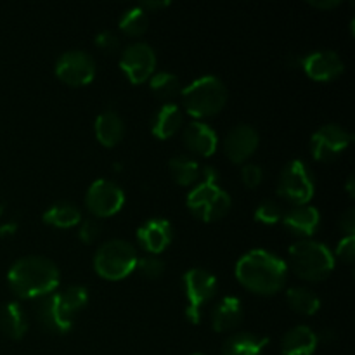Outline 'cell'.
<instances>
[{
    "label": "cell",
    "instance_id": "e575fe53",
    "mask_svg": "<svg viewBox=\"0 0 355 355\" xmlns=\"http://www.w3.org/2000/svg\"><path fill=\"white\" fill-rule=\"evenodd\" d=\"M336 257L342 259L345 263H349V266H352L355 257V236H345V238L338 243Z\"/></svg>",
    "mask_w": 355,
    "mask_h": 355
},
{
    "label": "cell",
    "instance_id": "d590c367",
    "mask_svg": "<svg viewBox=\"0 0 355 355\" xmlns=\"http://www.w3.org/2000/svg\"><path fill=\"white\" fill-rule=\"evenodd\" d=\"M340 227H342V231L345 232L347 236H354V232H355V210L354 208H349V210L342 215V218H340Z\"/></svg>",
    "mask_w": 355,
    "mask_h": 355
},
{
    "label": "cell",
    "instance_id": "4fadbf2b",
    "mask_svg": "<svg viewBox=\"0 0 355 355\" xmlns=\"http://www.w3.org/2000/svg\"><path fill=\"white\" fill-rule=\"evenodd\" d=\"M120 68L125 73L130 83L139 85L151 78L156 68V54L151 45L135 42L130 44L120 58Z\"/></svg>",
    "mask_w": 355,
    "mask_h": 355
},
{
    "label": "cell",
    "instance_id": "836d02e7",
    "mask_svg": "<svg viewBox=\"0 0 355 355\" xmlns=\"http://www.w3.org/2000/svg\"><path fill=\"white\" fill-rule=\"evenodd\" d=\"M96 45L101 51L107 52V54H113L120 49V40H118L116 35L113 31H101L96 37Z\"/></svg>",
    "mask_w": 355,
    "mask_h": 355
},
{
    "label": "cell",
    "instance_id": "484cf974",
    "mask_svg": "<svg viewBox=\"0 0 355 355\" xmlns=\"http://www.w3.org/2000/svg\"><path fill=\"white\" fill-rule=\"evenodd\" d=\"M168 168L173 180H175L179 186H193V184H196L201 177L200 165H198L196 159L189 158V156H173L168 163Z\"/></svg>",
    "mask_w": 355,
    "mask_h": 355
},
{
    "label": "cell",
    "instance_id": "cb8c5ba5",
    "mask_svg": "<svg viewBox=\"0 0 355 355\" xmlns=\"http://www.w3.org/2000/svg\"><path fill=\"white\" fill-rule=\"evenodd\" d=\"M269 338L257 336L252 333H238L225 340L222 355H262Z\"/></svg>",
    "mask_w": 355,
    "mask_h": 355
},
{
    "label": "cell",
    "instance_id": "5bb4252c",
    "mask_svg": "<svg viewBox=\"0 0 355 355\" xmlns=\"http://www.w3.org/2000/svg\"><path fill=\"white\" fill-rule=\"evenodd\" d=\"M300 64L309 78L315 80V82H331V80L338 78L345 69L340 55L333 51L311 52L302 59Z\"/></svg>",
    "mask_w": 355,
    "mask_h": 355
},
{
    "label": "cell",
    "instance_id": "603a6c76",
    "mask_svg": "<svg viewBox=\"0 0 355 355\" xmlns=\"http://www.w3.org/2000/svg\"><path fill=\"white\" fill-rule=\"evenodd\" d=\"M182 125V113H180V107L173 103L163 104L158 110V113L153 118V134L158 139L165 141L170 139L172 135L177 134V130Z\"/></svg>",
    "mask_w": 355,
    "mask_h": 355
},
{
    "label": "cell",
    "instance_id": "4dcf8cb0",
    "mask_svg": "<svg viewBox=\"0 0 355 355\" xmlns=\"http://www.w3.org/2000/svg\"><path fill=\"white\" fill-rule=\"evenodd\" d=\"M137 269L141 270L142 276L149 277V279H158L165 272V263L156 257H146V259L139 260Z\"/></svg>",
    "mask_w": 355,
    "mask_h": 355
},
{
    "label": "cell",
    "instance_id": "7c38bea8",
    "mask_svg": "<svg viewBox=\"0 0 355 355\" xmlns=\"http://www.w3.org/2000/svg\"><path fill=\"white\" fill-rule=\"evenodd\" d=\"M85 205L90 214L96 217H113L123 208L125 193L118 184L106 179H97L87 191Z\"/></svg>",
    "mask_w": 355,
    "mask_h": 355
},
{
    "label": "cell",
    "instance_id": "ffe728a7",
    "mask_svg": "<svg viewBox=\"0 0 355 355\" xmlns=\"http://www.w3.org/2000/svg\"><path fill=\"white\" fill-rule=\"evenodd\" d=\"M243 307L239 298L236 297H224L211 312V326L215 331L224 333L231 331L241 322Z\"/></svg>",
    "mask_w": 355,
    "mask_h": 355
},
{
    "label": "cell",
    "instance_id": "ba28073f",
    "mask_svg": "<svg viewBox=\"0 0 355 355\" xmlns=\"http://www.w3.org/2000/svg\"><path fill=\"white\" fill-rule=\"evenodd\" d=\"M314 177L302 159H293L281 172L277 194L297 207H304L314 196Z\"/></svg>",
    "mask_w": 355,
    "mask_h": 355
},
{
    "label": "cell",
    "instance_id": "f35d334b",
    "mask_svg": "<svg viewBox=\"0 0 355 355\" xmlns=\"http://www.w3.org/2000/svg\"><path fill=\"white\" fill-rule=\"evenodd\" d=\"M168 6V2H146L144 6H142V9H148V10H151V9H163V7H166Z\"/></svg>",
    "mask_w": 355,
    "mask_h": 355
},
{
    "label": "cell",
    "instance_id": "7402d4cb",
    "mask_svg": "<svg viewBox=\"0 0 355 355\" xmlns=\"http://www.w3.org/2000/svg\"><path fill=\"white\" fill-rule=\"evenodd\" d=\"M94 130H96L97 141L104 148H114L123 139L125 125L123 120L116 113H113V111H104V113H101L97 116Z\"/></svg>",
    "mask_w": 355,
    "mask_h": 355
},
{
    "label": "cell",
    "instance_id": "6da1fadb",
    "mask_svg": "<svg viewBox=\"0 0 355 355\" xmlns=\"http://www.w3.org/2000/svg\"><path fill=\"white\" fill-rule=\"evenodd\" d=\"M286 276V262L267 250H252L236 263V277L239 283L259 295H274L283 290Z\"/></svg>",
    "mask_w": 355,
    "mask_h": 355
},
{
    "label": "cell",
    "instance_id": "2e32d148",
    "mask_svg": "<svg viewBox=\"0 0 355 355\" xmlns=\"http://www.w3.org/2000/svg\"><path fill=\"white\" fill-rule=\"evenodd\" d=\"M172 234V224L166 218H151L139 227L137 241L146 252L158 255L168 248Z\"/></svg>",
    "mask_w": 355,
    "mask_h": 355
},
{
    "label": "cell",
    "instance_id": "ab89813d",
    "mask_svg": "<svg viewBox=\"0 0 355 355\" xmlns=\"http://www.w3.org/2000/svg\"><path fill=\"white\" fill-rule=\"evenodd\" d=\"M347 189H349L350 196H354V175H350L349 180H347Z\"/></svg>",
    "mask_w": 355,
    "mask_h": 355
},
{
    "label": "cell",
    "instance_id": "9c48e42d",
    "mask_svg": "<svg viewBox=\"0 0 355 355\" xmlns=\"http://www.w3.org/2000/svg\"><path fill=\"white\" fill-rule=\"evenodd\" d=\"M217 286V277L211 272H208V270L200 269V267L187 270L184 274V291H186L187 298V321L193 322V324L200 322L201 311L215 297Z\"/></svg>",
    "mask_w": 355,
    "mask_h": 355
},
{
    "label": "cell",
    "instance_id": "83f0119b",
    "mask_svg": "<svg viewBox=\"0 0 355 355\" xmlns=\"http://www.w3.org/2000/svg\"><path fill=\"white\" fill-rule=\"evenodd\" d=\"M148 14L142 7H132L118 21V26L128 37H142L148 31Z\"/></svg>",
    "mask_w": 355,
    "mask_h": 355
},
{
    "label": "cell",
    "instance_id": "7a4b0ae2",
    "mask_svg": "<svg viewBox=\"0 0 355 355\" xmlns=\"http://www.w3.org/2000/svg\"><path fill=\"white\" fill-rule=\"evenodd\" d=\"M59 269L52 260L40 255H28L16 260L7 272V283L19 298H44L59 286Z\"/></svg>",
    "mask_w": 355,
    "mask_h": 355
},
{
    "label": "cell",
    "instance_id": "b9f144b4",
    "mask_svg": "<svg viewBox=\"0 0 355 355\" xmlns=\"http://www.w3.org/2000/svg\"><path fill=\"white\" fill-rule=\"evenodd\" d=\"M193 355H205V354H193Z\"/></svg>",
    "mask_w": 355,
    "mask_h": 355
},
{
    "label": "cell",
    "instance_id": "d4e9b609",
    "mask_svg": "<svg viewBox=\"0 0 355 355\" xmlns=\"http://www.w3.org/2000/svg\"><path fill=\"white\" fill-rule=\"evenodd\" d=\"M44 222L47 225L58 229H69L76 227L82 222V214L78 208L68 201H59V203L52 205L44 211Z\"/></svg>",
    "mask_w": 355,
    "mask_h": 355
},
{
    "label": "cell",
    "instance_id": "8fae6325",
    "mask_svg": "<svg viewBox=\"0 0 355 355\" xmlns=\"http://www.w3.org/2000/svg\"><path fill=\"white\" fill-rule=\"evenodd\" d=\"M55 76L66 85H89L96 76V62L87 52L68 51L59 55L55 62Z\"/></svg>",
    "mask_w": 355,
    "mask_h": 355
},
{
    "label": "cell",
    "instance_id": "52a82bcc",
    "mask_svg": "<svg viewBox=\"0 0 355 355\" xmlns=\"http://www.w3.org/2000/svg\"><path fill=\"white\" fill-rule=\"evenodd\" d=\"M137 253L134 246L123 239H110L94 257V269L103 279L120 281L137 269Z\"/></svg>",
    "mask_w": 355,
    "mask_h": 355
},
{
    "label": "cell",
    "instance_id": "ac0fdd59",
    "mask_svg": "<svg viewBox=\"0 0 355 355\" xmlns=\"http://www.w3.org/2000/svg\"><path fill=\"white\" fill-rule=\"evenodd\" d=\"M283 224L291 234L300 236V238H309V236H312L319 229L321 214H319L318 208L304 205V207H297L293 210L286 211L283 217Z\"/></svg>",
    "mask_w": 355,
    "mask_h": 355
},
{
    "label": "cell",
    "instance_id": "d6a6232c",
    "mask_svg": "<svg viewBox=\"0 0 355 355\" xmlns=\"http://www.w3.org/2000/svg\"><path fill=\"white\" fill-rule=\"evenodd\" d=\"M241 179L243 184L248 187H259L263 179V170L259 165H245L241 168Z\"/></svg>",
    "mask_w": 355,
    "mask_h": 355
},
{
    "label": "cell",
    "instance_id": "d6986e66",
    "mask_svg": "<svg viewBox=\"0 0 355 355\" xmlns=\"http://www.w3.org/2000/svg\"><path fill=\"white\" fill-rule=\"evenodd\" d=\"M319 338L309 326L300 324L291 328L281 342L283 355H312L318 349Z\"/></svg>",
    "mask_w": 355,
    "mask_h": 355
},
{
    "label": "cell",
    "instance_id": "8d00e7d4",
    "mask_svg": "<svg viewBox=\"0 0 355 355\" xmlns=\"http://www.w3.org/2000/svg\"><path fill=\"white\" fill-rule=\"evenodd\" d=\"M17 224L16 222H6V224L0 225V238H10V236L16 234Z\"/></svg>",
    "mask_w": 355,
    "mask_h": 355
},
{
    "label": "cell",
    "instance_id": "f546056e",
    "mask_svg": "<svg viewBox=\"0 0 355 355\" xmlns=\"http://www.w3.org/2000/svg\"><path fill=\"white\" fill-rule=\"evenodd\" d=\"M283 217H284L283 207L274 200L262 201L255 210V220L260 222V224L276 225L277 222L283 220Z\"/></svg>",
    "mask_w": 355,
    "mask_h": 355
},
{
    "label": "cell",
    "instance_id": "8992f818",
    "mask_svg": "<svg viewBox=\"0 0 355 355\" xmlns=\"http://www.w3.org/2000/svg\"><path fill=\"white\" fill-rule=\"evenodd\" d=\"M182 104L194 118H208L220 113L227 103V89L217 76H201L180 90Z\"/></svg>",
    "mask_w": 355,
    "mask_h": 355
},
{
    "label": "cell",
    "instance_id": "277c9868",
    "mask_svg": "<svg viewBox=\"0 0 355 355\" xmlns=\"http://www.w3.org/2000/svg\"><path fill=\"white\" fill-rule=\"evenodd\" d=\"M217 180L218 173L208 166L203 170V180L187 194V208L203 222L218 220L231 210V196L218 186Z\"/></svg>",
    "mask_w": 355,
    "mask_h": 355
},
{
    "label": "cell",
    "instance_id": "3957f363",
    "mask_svg": "<svg viewBox=\"0 0 355 355\" xmlns=\"http://www.w3.org/2000/svg\"><path fill=\"white\" fill-rule=\"evenodd\" d=\"M89 302V291L87 288L68 286L62 291H54L40 300L37 305V318L40 324L47 331L55 335H66L73 328L75 315Z\"/></svg>",
    "mask_w": 355,
    "mask_h": 355
},
{
    "label": "cell",
    "instance_id": "74e56055",
    "mask_svg": "<svg viewBox=\"0 0 355 355\" xmlns=\"http://www.w3.org/2000/svg\"><path fill=\"white\" fill-rule=\"evenodd\" d=\"M312 7H318V9H333V7L340 6L338 0H321V2H311Z\"/></svg>",
    "mask_w": 355,
    "mask_h": 355
},
{
    "label": "cell",
    "instance_id": "1f68e13d",
    "mask_svg": "<svg viewBox=\"0 0 355 355\" xmlns=\"http://www.w3.org/2000/svg\"><path fill=\"white\" fill-rule=\"evenodd\" d=\"M99 236H101L99 222H96V220L80 222V229H78L80 241L85 243V245H92V243L96 241Z\"/></svg>",
    "mask_w": 355,
    "mask_h": 355
},
{
    "label": "cell",
    "instance_id": "44dd1931",
    "mask_svg": "<svg viewBox=\"0 0 355 355\" xmlns=\"http://www.w3.org/2000/svg\"><path fill=\"white\" fill-rule=\"evenodd\" d=\"M0 329L10 340H21L28 331V318L17 302H9L0 309Z\"/></svg>",
    "mask_w": 355,
    "mask_h": 355
},
{
    "label": "cell",
    "instance_id": "f1b7e54d",
    "mask_svg": "<svg viewBox=\"0 0 355 355\" xmlns=\"http://www.w3.org/2000/svg\"><path fill=\"white\" fill-rule=\"evenodd\" d=\"M151 92L162 101H172L180 92L179 78L168 71H158L149 80Z\"/></svg>",
    "mask_w": 355,
    "mask_h": 355
},
{
    "label": "cell",
    "instance_id": "9a60e30c",
    "mask_svg": "<svg viewBox=\"0 0 355 355\" xmlns=\"http://www.w3.org/2000/svg\"><path fill=\"white\" fill-rule=\"evenodd\" d=\"M259 132L250 125H238L227 134L224 149L232 163H245L259 148Z\"/></svg>",
    "mask_w": 355,
    "mask_h": 355
},
{
    "label": "cell",
    "instance_id": "60d3db41",
    "mask_svg": "<svg viewBox=\"0 0 355 355\" xmlns=\"http://www.w3.org/2000/svg\"><path fill=\"white\" fill-rule=\"evenodd\" d=\"M3 210H6V205H3L2 198H0V217H2V215H3Z\"/></svg>",
    "mask_w": 355,
    "mask_h": 355
},
{
    "label": "cell",
    "instance_id": "e0dca14e",
    "mask_svg": "<svg viewBox=\"0 0 355 355\" xmlns=\"http://www.w3.org/2000/svg\"><path fill=\"white\" fill-rule=\"evenodd\" d=\"M184 144L191 153L200 156H211L217 149L218 139L217 134L208 125L200 123V121H193L184 128Z\"/></svg>",
    "mask_w": 355,
    "mask_h": 355
},
{
    "label": "cell",
    "instance_id": "4316f807",
    "mask_svg": "<svg viewBox=\"0 0 355 355\" xmlns=\"http://www.w3.org/2000/svg\"><path fill=\"white\" fill-rule=\"evenodd\" d=\"M286 300L290 307L302 315H314L321 309V300L309 288H291L286 293Z\"/></svg>",
    "mask_w": 355,
    "mask_h": 355
},
{
    "label": "cell",
    "instance_id": "30bf717a",
    "mask_svg": "<svg viewBox=\"0 0 355 355\" xmlns=\"http://www.w3.org/2000/svg\"><path fill=\"white\" fill-rule=\"evenodd\" d=\"M354 141V135L340 125L329 123L319 128L311 139V151L318 162L329 163L338 158Z\"/></svg>",
    "mask_w": 355,
    "mask_h": 355
},
{
    "label": "cell",
    "instance_id": "5b68a950",
    "mask_svg": "<svg viewBox=\"0 0 355 355\" xmlns=\"http://www.w3.org/2000/svg\"><path fill=\"white\" fill-rule=\"evenodd\" d=\"M290 266L305 281H322L335 269V255L322 243L300 239L290 248Z\"/></svg>",
    "mask_w": 355,
    "mask_h": 355
}]
</instances>
